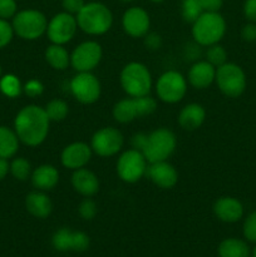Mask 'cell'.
Returning a JSON list of instances; mask_svg holds the SVG:
<instances>
[{"mask_svg":"<svg viewBox=\"0 0 256 257\" xmlns=\"http://www.w3.org/2000/svg\"><path fill=\"white\" fill-rule=\"evenodd\" d=\"M49 118L44 108L30 104L19 110L14 120V131L20 142L35 147L42 145L49 132Z\"/></svg>","mask_w":256,"mask_h":257,"instance_id":"cell-1","label":"cell"},{"mask_svg":"<svg viewBox=\"0 0 256 257\" xmlns=\"http://www.w3.org/2000/svg\"><path fill=\"white\" fill-rule=\"evenodd\" d=\"M176 136L167 128H158L153 132L137 133L132 137L135 150L142 152L148 163L166 161L176 150Z\"/></svg>","mask_w":256,"mask_h":257,"instance_id":"cell-2","label":"cell"},{"mask_svg":"<svg viewBox=\"0 0 256 257\" xmlns=\"http://www.w3.org/2000/svg\"><path fill=\"white\" fill-rule=\"evenodd\" d=\"M75 18L78 28L89 35L104 34L113 24V15L109 8L98 2L85 3Z\"/></svg>","mask_w":256,"mask_h":257,"instance_id":"cell-3","label":"cell"},{"mask_svg":"<svg viewBox=\"0 0 256 257\" xmlns=\"http://www.w3.org/2000/svg\"><path fill=\"white\" fill-rule=\"evenodd\" d=\"M226 32V22L218 12H203L192 24V35L196 43L205 47L216 44Z\"/></svg>","mask_w":256,"mask_h":257,"instance_id":"cell-4","label":"cell"},{"mask_svg":"<svg viewBox=\"0 0 256 257\" xmlns=\"http://www.w3.org/2000/svg\"><path fill=\"white\" fill-rule=\"evenodd\" d=\"M120 85L130 97H145L152 88V77L142 63H128L120 72Z\"/></svg>","mask_w":256,"mask_h":257,"instance_id":"cell-5","label":"cell"},{"mask_svg":"<svg viewBox=\"0 0 256 257\" xmlns=\"http://www.w3.org/2000/svg\"><path fill=\"white\" fill-rule=\"evenodd\" d=\"M12 25L18 37L25 40H35L47 32L48 20L39 10L27 9L14 15Z\"/></svg>","mask_w":256,"mask_h":257,"instance_id":"cell-6","label":"cell"},{"mask_svg":"<svg viewBox=\"0 0 256 257\" xmlns=\"http://www.w3.org/2000/svg\"><path fill=\"white\" fill-rule=\"evenodd\" d=\"M157 108V102L150 95L131 97L119 100L113 107V117L119 123H130L137 117L150 115Z\"/></svg>","mask_w":256,"mask_h":257,"instance_id":"cell-7","label":"cell"},{"mask_svg":"<svg viewBox=\"0 0 256 257\" xmlns=\"http://www.w3.org/2000/svg\"><path fill=\"white\" fill-rule=\"evenodd\" d=\"M216 83L225 95L236 98L246 88V77L243 70L233 63H225L216 69Z\"/></svg>","mask_w":256,"mask_h":257,"instance_id":"cell-8","label":"cell"},{"mask_svg":"<svg viewBox=\"0 0 256 257\" xmlns=\"http://www.w3.org/2000/svg\"><path fill=\"white\" fill-rule=\"evenodd\" d=\"M147 160L142 152L128 150L120 155L117 162V173L122 181L127 183H135L140 181L147 172Z\"/></svg>","mask_w":256,"mask_h":257,"instance_id":"cell-9","label":"cell"},{"mask_svg":"<svg viewBox=\"0 0 256 257\" xmlns=\"http://www.w3.org/2000/svg\"><path fill=\"white\" fill-rule=\"evenodd\" d=\"M187 82L181 73L168 70L163 73L157 80L156 92L158 98L165 103H177L185 97Z\"/></svg>","mask_w":256,"mask_h":257,"instance_id":"cell-10","label":"cell"},{"mask_svg":"<svg viewBox=\"0 0 256 257\" xmlns=\"http://www.w3.org/2000/svg\"><path fill=\"white\" fill-rule=\"evenodd\" d=\"M70 92L78 102L92 104L100 95V83L90 72H79L70 80Z\"/></svg>","mask_w":256,"mask_h":257,"instance_id":"cell-11","label":"cell"},{"mask_svg":"<svg viewBox=\"0 0 256 257\" xmlns=\"http://www.w3.org/2000/svg\"><path fill=\"white\" fill-rule=\"evenodd\" d=\"M78 23L74 15L67 12L54 15L48 23L47 34L53 44L63 45L70 42L77 32Z\"/></svg>","mask_w":256,"mask_h":257,"instance_id":"cell-12","label":"cell"},{"mask_svg":"<svg viewBox=\"0 0 256 257\" xmlns=\"http://www.w3.org/2000/svg\"><path fill=\"white\" fill-rule=\"evenodd\" d=\"M123 135L113 127H104L97 131L92 137V151L100 157H110L123 147Z\"/></svg>","mask_w":256,"mask_h":257,"instance_id":"cell-13","label":"cell"},{"mask_svg":"<svg viewBox=\"0 0 256 257\" xmlns=\"http://www.w3.org/2000/svg\"><path fill=\"white\" fill-rule=\"evenodd\" d=\"M102 47L97 42H84L70 55V64L77 72H92L102 59Z\"/></svg>","mask_w":256,"mask_h":257,"instance_id":"cell-14","label":"cell"},{"mask_svg":"<svg viewBox=\"0 0 256 257\" xmlns=\"http://www.w3.org/2000/svg\"><path fill=\"white\" fill-rule=\"evenodd\" d=\"M122 25L124 32L133 38L145 37L150 29V15L143 8L132 7L123 14Z\"/></svg>","mask_w":256,"mask_h":257,"instance_id":"cell-15","label":"cell"},{"mask_svg":"<svg viewBox=\"0 0 256 257\" xmlns=\"http://www.w3.org/2000/svg\"><path fill=\"white\" fill-rule=\"evenodd\" d=\"M92 157V147L83 142H75L67 146L62 152V163L65 168L78 170L83 168Z\"/></svg>","mask_w":256,"mask_h":257,"instance_id":"cell-16","label":"cell"},{"mask_svg":"<svg viewBox=\"0 0 256 257\" xmlns=\"http://www.w3.org/2000/svg\"><path fill=\"white\" fill-rule=\"evenodd\" d=\"M146 175L156 186L161 188H172L178 181L177 171L167 161L150 163Z\"/></svg>","mask_w":256,"mask_h":257,"instance_id":"cell-17","label":"cell"},{"mask_svg":"<svg viewBox=\"0 0 256 257\" xmlns=\"http://www.w3.org/2000/svg\"><path fill=\"white\" fill-rule=\"evenodd\" d=\"M216 77V68L212 64L203 60L197 62L188 70V82L197 89H205L212 84Z\"/></svg>","mask_w":256,"mask_h":257,"instance_id":"cell-18","label":"cell"},{"mask_svg":"<svg viewBox=\"0 0 256 257\" xmlns=\"http://www.w3.org/2000/svg\"><path fill=\"white\" fill-rule=\"evenodd\" d=\"M213 212L223 222H237L243 215V207L233 197H221L213 205Z\"/></svg>","mask_w":256,"mask_h":257,"instance_id":"cell-19","label":"cell"},{"mask_svg":"<svg viewBox=\"0 0 256 257\" xmlns=\"http://www.w3.org/2000/svg\"><path fill=\"white\" fill-rule=\"evenodd\" d=\"M72 185L78 193L85 197L95 195L99 190V181L92 171L87 168H78L72 176Z\"/></svg>","mask_w":256,"mask_h":257,"instance_id":"cell-20","label":"cell"},{"mask_svg":"<svg viewBox=\"0 0 256 257\" xmlns=\"http://www.w3.org/2000/svg\"><path fill=\"white\" fill-rule=\"evenodd\" d=\"M206 118L205 108L197 103H191L186 107L182 108V110L178 114V123L181 127L186 131H195L202 125Z\"/></svg>","mask_w":256,"mask_h":257,"instance_id":"cell-21","label":"cell"},{"mask_svg":"<svg viewBox=\"0 0 256 257\" xmlns=\"http://www.w3.org/2000/svg\"><path fill=\"white\" fill-rule=\"evenodd\" d=\"M59 181V172L52 165H42L32 173V182L35 188L40 191H49L57 186Z\"/></svg>","mask_w":256,"mask_h":257,"instance_id":"cell-22","label":"cell"},{"mask_svg":"<svg viewBox=\"0 0 256 257\" xmlns=\"http://www.w3.org/2000/svg\"><path fill=\"white\" fill-rule=\"evenodd\" d=\"M25 206L30 215L38 218H45L52 213L53 203L43 192H30L25 198Z\"/></svg>","mask_w":256,"mask_h":257,"instance_id":"cell-23","label":"cell"},{"mask_svg":"<svg viewBox=\"0 0 256 257\" xmlns=\"http://www.w3.org/2000/svg\"><path fill=\"white\" fill-rule=\"evenodd\" d=\"M19 142L15 131L7 125H0V158H12L18 152Z\"/></svg>","mask_w":256,"mask_h":257,"instance_id":"cell-24","label":"cell"},{"mask_svg":"<svg viewBox=\"0 0 256 257\" xmlns=\"http://www.w3.org/2000/svg\"><path fill=\"white\" fill-rule=\"evenodd\" d=\"M45 60L54 69L64 70L70 64V55L63 45L52 44L45 50Z\"/></svg>","mask_w":256,"mask_h":257,"instance_id":"cell-25","label":"cell"},{"mask_svg":"<svg viewBox=\"0 0 256 257\" xmlns=\"http://www.w3.org/2000/svg\"><path fill=\"white\" fill-rule=\"evenodd\" d=\"M220 257H248L250 248L247 243L238 238H226L218 246Z\"/></svg>","mask_w":256,"mask_h":257,"instance_id":"cell-26","label":"cell"},{"mask_svg":"<svg viewBox=\"0 0 256 257\" xmlns=\"http://www.w3.org/2000/svg\"><path fill=\"white\" fill-rule=\"evenodd\" d=\"M0 90L7 97L15 98L22 93L23 87L17 75L5 74L0 78Z\"/></svg>","mask_w":256,"mask_h":257,"instance_id":"cell-27","label":"cell"},{"mask_svg":"<svg viewBox=\"0 0 256 257\" xmlns=\"http://www.w3.org/2000/svg\"><path fill=\"white\" fill-rule=\"evenodd\" d=\"M50 122H60L68 115V104L62 99H52L44 108Z\"/></svg>","mask_w":256,"mask_h":257,"instance_id":"cell-28","label":"cell"},{"mask_svg":"<svg viewBox=\"0 0 256 257\" xmlns=\"http://www.w3.org/2000/svg\"><path fill=\"white\" fill-rule=\"evenodd\" d=\"M203 13L202 7H201L200 0H182L181 4V14L185 22L193 23L200 18V15Z\"/></svg>","mask_w":256,"mask_h":257,"instance_id":"cell-29","label":"cell"},{"mask_svg":"<svg viewBox=\"0 0 256 257\" xmlns=\"http://www.w3.org/2000/svg\"><path fill=\"white\" fill-rule=\"evenodd\" d=\"M73 235L74 231L69 230L67 227H63L58 230L53 236V246L58 251H68L73 248Z\"/></svg>","mask_w":256,"mask_h":257,"instance_id":"cell-30","label":"cell"},{"mask_svg":"<svg viewBox=\"0 0 256 257\" xmlns=\"http://www.w3.org/2000/svg\"><path fill=\"white\" fill-rule=\"evenodd\" d=\"M10 173L17 180L25 181L32 173V166H30L29 161L25 160V158H15L10 163Z\"/></svg>","mask_w":256,"mask_h":257,"instance_id":"cell-31","label":"cell"},{"mask_svg":"<svg viewBox=\"0 0 256 257\" xmlns=\"http://www.w3.org/2000/svg\"><path fill=\"white\" fill-rule=\"evenodd\" d=\"M206 59L210 64H212L215 68L221 67L225 64L226 59H227V53H226L225 48L220 44H212L208 47L207 52H206Z\"/></svg>","mask_w":256,"mask_h":257,"instance_id":"cell-32","label":"cell"},{"mask_svg":"<svg viewBox=\"0 0 256 257\" xmlns=\"http://www.w3.org/2000/svg\"><path fill=\"white\" fill-rule=\"evenodd\" d=\"M243 236L250 242H256V211L246 217L243 223Z\"/></svg>","mask_w":256,"mask_h":257,"instance_id":"cell-33","label":"cell"},{"mask_svg":"<svg viewBox=\"0 0 256 257\" xmlns=\"http://www.w3.org/2000/svg\"><path fill=\"white\" fill-rule=\"evenodd\" d=\"M13 35H14L13 25L8 20L0 19V49L7 47L12 42Z\"/></svg>","mask_w":256,"mask_h":257,"instance_id":"cell-34","label":"cell"},{"mask_svg":"<svg viewBox=\"0 0 256 257\" xmlns=\"http://www.w3.org/2000/svg\"><path fill=\"white\" fill-rule=\"evenodd\" d=\"M79 215L84 220H93L97 215V205L90 198H85L79 205Z\"/></svg>","mask_w":256,"mask_h":257,"instance_id":"cell-35","label":"cell"},{"mask_svg":"<svg viewBox=\"0 0 256 257\" xmlns=\"http://www.w3.org/2000/svg\"><path fill=\"white\" fill-rule=\"evenodd\" d=\"M18 5L15 0H0V19H10L17 14Z\"/></svg>","mask_w":256,"mask_h":257,"instance_id":"cell-36","label":"cell"},{"mask_svg":"<svg viewBox=\"0 0 256 257\" xmlns=\"http://www.w3.org/2000/svg\"><path fill=\"white\" fill-rule=\"evenodd\" d=\"M89 247V237L82 231H74L73 235V248L72 250L82 252Z\"/></svg>","mask_w":256,"mask_h":257,"instance_id":"cell-37","label":"cell"},{"mask_svg":"<svg viewBox=\"0 0 256 257\" xmlns=\"http://www.w3.org/2000/svg\"><path fill=\"white\" fill-rule=\"evenodd\" d=\"M23 90H24V93L27 95L34 98L42 94L43 90H44V87H43L42 82H39L38 79H30L25 83L24 87H23Z\"/></svg>","mask_w":256,"mask_h":257,"instance_id":"cell-38","label":"cell"},{"mask_svg":"<svg viewBox=\"0 0 256 257\" xmlns=\"http://www.w3.org/2000/svg\"><path fill=\"white\" fill-rule=\"evenodd\" d=\"M62 5L64 12L69 13L72 15H77L85 5V2L84 0H63Z\"/></svg>","mask_w":256,"mask_h":257,"instance_id":"cell-39","label":"cell"},{"mask_svg":"<svg viewBox=\"0 0 256 257\" xmlns=\"http://www.w3.org/2000/svg\"><path fill=\"white\" fill-rule=\"evenodd\" d=\"M243 14L251 23H256V0H245Z\"/></svg>","mask_w":256,"mask_h":257,"instance_id":"cell-40","label":"cell"},{"mask_svg":"<svg viewBox=\"0 0 256 257\" xmlns=\"http://www.w3.org/2000/svg\"><path fill=\"white\" fill-rule=\"evenodd\" d=\"M241 37L246 42H255L256 40V24L255 23H248L241 30Z\"/></svg>","mask_w":256,"mask_h":257,"instance_id":"cell-41","label":"cell"},{"mask_svg":"<svg viewBox=\"0 0 256 257\" xmlns=\"http://www.w3.org/2000/svg\"><path fill=\"white\" fill-rule=\"evenodd\" d=\"M203 12H218L222 8L223 0H200Z\"/></svg>","mask_w":256,"mask_h":257,"instance_id":"cell-42","label":"cell"},{"mask_svg":"<svg viewBox=\"0 0 256 257\" xmlns=\"http://www.w3.org/2000/svg\"><path fill=\"white\" fill-rule=\"evenodd\" d=\"M145 37V43L146 45H147V48L155 50L161 47V37L158 34L152 33V34H146Z\"/></svg>","mask_w":256,"mask_h":257,"instance_id":"cell-43","label":"cell"},{"mask_svg":"<svg viewBox=\"0 0 256 257\" xmlns=\"http://www.w3.org/2000/svg\"><path fill=\"white\" fill-rule=\"evenodd\" d=\"M10 172V163L5 158H0V181L7 177L8 173Z\"/></svg>","mask_w":256,"mask_h":257,"instance_id":"cell-44","label":"cell"},{"mask_svg":"<svg viewBox=\"0 0 256 257\" xmlns=\"http://www.w3.org/2000/svg\"><path fill=\"white\" fill-rule=\"evenodd\" d=\"M150 2H152V3H162V2H165V0H150Z\"/></svg>","mask_w":256,"mask_h":257,"instance_id":"cell-45","label":"cell"},{"mask_svg":"<svg viewBox=\"0 0 256 257\" xmlns=\"http://www.w3.org/2000/svg\"><path fill=\"white\" fill-rule=\"evenodd\" d=\"M120 2H124V3H130V2H133V0H120Z\"/></svg>","mask_w":256,"mask_h":257,"instance_id":"cell-46","label":"cell"},{"mask_svg":"<svg viewBox=\"0 0 256 257\" xmlns=\"http://www.w3.org/2000/svg\"><path fill=\"white\" fill-rule=\"evenodd\" d=\"M252 257H256V247H255V250H253V253H252Z\"/></svg>","mask_w":256,"mask_h":257,"instance_id":"cell-47","label":"cell"},{"mask_svg":"<svg viewBox=\"0 0 256 257\" xmlns=\"http://www.w3.org/2000/svg\"><path fill=\"white\" fill-rule=\"evenodd\" d=\"M0 78H2V67H0Z\"/></svg>","mask_w":256,"mask_h":257,"instance_id":"cell-48","label":"cell"}]
</instances>
